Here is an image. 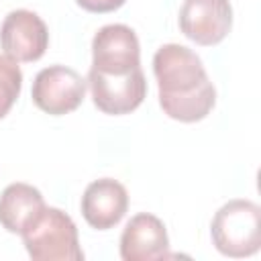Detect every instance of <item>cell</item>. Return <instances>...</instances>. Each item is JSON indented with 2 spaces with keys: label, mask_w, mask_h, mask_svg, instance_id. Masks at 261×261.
<instances>
[{
  "label": "cell",
  "mask_w": 261,
  "mask_h": 261,
  "mask_svg": "<svg viewBox=\"0 0 261 261\" xmlns=\"http://www.w3.org/2000/svg\"><path fill=\"white\" fill-rule=\"evenodd\" d=\"M128 210L126 188L112 179L102 177L92 181L82 196V214L92 228L108 230L116 226Z\"/></svg>",
  "instance_id": "10"
},
{
  "label": "cell",
  "mask_w": 261,
  "mask_h": 261,
  "mask_svg": "<svg viewBox=\"0 0 261 261\" xmlns=\"http://www.w3.org/2000/svg\"><path fill=\"white\" fill-rule=\"evenodd\" d=\"M153 73L159 86V106L169 118L198 122L214 108L216 90L192 49L177 43L161 45L153 57Z\"/></svg>",
  "instance_id": "1"
},
{
  "label": "cell",
  "mask_w": 261,
  "mask_h": 261,
  "mask_svg": "<svg viewBox=\"0 0 261 261\" xmlns=\"http://www.w3.org/2000/svg\"><path fill=\"white\" fill-rule=\"evenodd\" d=\"M141 67V47L126 24H106L92 39V67L100 73L122 75Z\"/></svg>",
  "instance_id": "7"
},
{
  "label": "cell",
  "mask_w": 261,
  "mask_h": 261,
  "mask_svg": "<svg viewBox=\"0 0 261 261\" xmlns=\"http://www.w3.org/2000/svg\"><path fill=\"white\" fill-rule=\"evenodd\" d=\"M88 82L71 67L65 65H49L35 75L33 82V102L39 110L61 116L73 112L86 96Z\"/></svg>",
  "instance_id": "4"
},
{
  "label": "cell",
  "mask_w": 261,
  "mask_h": 261,
  "mask_svg": "<svg viewBox=\"0 0 261 261\" xmlns=\"http://www.w3.org/2000/svg\"><path fill=\"white\" fill-rule=\"evenodd\" d=\"M77 6H82L88 12H96V14H104V12H112L118 10L126 0H75Z\"/></svg>",
  "instance_id": "13"
},
{
  "label": "cell",
  "mask_w": 261,
  "mask_h": 261,
  "mask_svg": "<svg viewBox=\"0 0 261 261\" xmlns=\"http://www.w3.org/2000/svg\"><path fill=\"white\" fill-rule=\"evenodd\" d=\"M169 237L165 224L149 212L135 214L120 234V257L124 261H155L167 257Z\"/></svg>",
  "instance_id": "9"
},
{
  "label": "cell",
  "mask_w": 261,
  "mask_h": 261,
  "mask_svg": "<svg viewBox=\"0 0 261 261\" xmlns=\"http://www.w3.org/2000/svg\"><path fill=\"white\" fill-rule=\"evenodd\" d=\"M22 88V71L18 61L8 55H0V118L8 114Z\"/></svg>",
  "instance_id": "12"
},
{
  "label": "cell",
  "mask_w": 261,
  "mask_h": 261,
  "mask_svg": "<svg viewBox=\"0 0 261 261\" xmlns=\"http://www.w3.org/2000/svg\"><path fill=\"white\" fill-rule=\"evenodd\" d=\"M214 247L226 257H251L261 247V208L251 200H228L210 224Z\"/></svg>",
  "instance_id": "2"
},
{
  "label": "cell",
  "mask_w": 261,
  "mask_h": 261,
  "mask_svg": "<svg viewBox=\"0 0 261 261\" xmlns=\"http://www.w3.org/2000/svg\"><path fill=\"white\" fill-rule=\"evenodd\" d=\"M45 208L43 194L29 184L16 181L0 194V224L8 232H22Z\"/></svg>",
  "instance_id": "11"
},
{
  "label": "cell",
  "mask_w": 261,
  "mask_h": 261,
  "mask_svg": "<svg viewBox=\"0 0 261 261\" xmlns=\"http://www.w3.org/2000/svg\"><path fill=\"white\" fill-rule=\"evenodd\" d=\"M232 6L228 0H184L179 31L198 45H218L230 33Z\"/></svg>",
  "instance_id": "8"
},
{
  "label": "cell",
  "mask_w": 261,
  "mask_h": 261,
  "mask_svg": "<svg viewBox=\"0 0 261 261\" xmlns=\"http://www.w3.org/2000/svg\"><path fill=\"white\" fill-rule=\"evenodd\" d=\"M49 45V31L43 18L33 10H12L0 27V47L4 55L14 61L31 63L45 55Z\"/></svg>",
  "instance_id": "6"
},
{
  "label": "cell",
  "mask_w": 261,
  "mask_h": 261,
  "mask_svg": "<svg viewBox=\"0 0 261 261\" xmlns=\"http://www.w3.org/2000/svg\"><path fill=\"white\" fill-rule=\"evenodd\" d=\"M86 82L96 108L104 114H128L137 110L147 96V80L141 67H135L122 75L90 69Z\"/></svg>",
  "instance_id": "5"
},
{
  "label": "cell",
  "mask_w": 261,
  "mask_h": 261,
  "mask_svg": "<svg viewBox=\"0 0 261 261\" xmlns=\"http://www.w3.org/2000/svg\"><path fill=\"white\" fill-rule=\"evenodd\" d=\"M27 253L35 261H82L84 251L77 228L69 214L45 206L43 212L20 232Z\"/></svg>",
  "instance_id": "3"
}]
</instances>
